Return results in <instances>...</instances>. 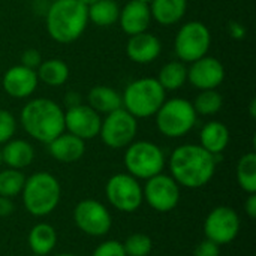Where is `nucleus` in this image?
Returning a JSON list of instances; mask_svg holds the SVG:
<instances>
[{
  "label": "nucleus",
  "instance_id": "1",
  "mask_svg": "<svg viewBox=\"0 0 256 256\" xmlns=\"http://www.w3.org/2000/svg\"><path fill=\"white\" fill-rule=\"evenodd\" d=\"M218 158L200 144L178 146L170 156V176L180 188L201 189L214 177Z\"/></svg>",
  "mask_w": 256,
  "mask_h": 256
},
{
  "label": "nucleus",
  "instance_id": "2",
  "mask_svg": "<svg viewBox=\"0 0 256 256\" xmlns=\"http://www.w3.org/2000/svg\"><path fill=\"white\" fill-rule=\"evenodd\" d=\"M20 123L30 138L48 144L64 132V110L52 99L34 98L22 106Z\"/></svg>",
  "mask_w": 256,
  "mask_h": 256
},
{
  "label": "nucleus",
  "instance_id": "3",
  "mask_svg": "<svg viewBox=\"0 0 256 256\" xmlns=\"http://www.w3.org/2000/svg\"><path fill=\"white\" fill-rule=\"evenodd\" d=\"M88 24L87 6L80 0H52L45 14V27L57 44H72Z\"/></svg>",
  "mask_w": 256,
  "mask_h": 256
},
{
  "label": "nucleus",
  "instance_id": "4",
  "mask_svg": "<svg viewBox=\"0 0 256 256\" xmlns=\"http://www.w3.org/2000/svg\"><path fill=\"white\" fill-rule=\"evenodd\" d=\"M62 196V186L58 180L46 171H38L26 177L24 188L21 190L22 206L34 218H44L51 214Z\"/></svg>",
  "mask_w": 256,
  "mask_h": 256
},
{
  "label": "nucleus",
  "instance_id": "5",
  "mask_svg": "<svg viewBox=\"0 0 256 256\" xmlns=\"http://www.w3.org/2000/svg\"><path fill=\"white\" fill-rule=\"evenodd\" d=\"M166 99V92L153 76L129 82L122 94L123 108L135 118L153 117Z\"/></svg>",
  "mask_w": 256,
  "mask_h": 256
},
{
  "label": "nucleus",
  "instance_id": "6",
  "mask_svg": "<svg viewBox=\"0 0 256 256\" xmlns=\"http://www.w3.org/2000/svg\"><path fill=\"white\" fill-rule=\"evenodd\" d=\"M198 114L192 102L183 98L165 99L154 114L158 130L166 138H182L188 135L196 124Z\"/></svg>",
  "mask_w": 256,
  "mask_h": 256
},
{
  "label": "nucleus",
  "instance_id": "7",
  "mask_svg": "<svg viewBox=\"0 0 256 256\" xmlns=\"http://www.w3.org/2000/svg\"><path fill=\"white\" fill-rule=\"evenodd\" d=\"M124 166L128 174L138 180H148L160 174L165 168V153L164 150L152 141H134L126 147Z\"/></svg>",
  "mask_w": 256,
  "mask_h": 256
},
{
  "label": "nucleus",
  "instance_id": "8",
  "mask_svg": "<svg viewBox=\"0 0 256 256\" xmlns=\"http://www.w3.org/2000/svg\"><path fill=\"white\" fill-rule=\"evenodd\" d=\"M212 45L210 28L202 21L184 22L174 39L176 56L183 63H192L208 54Z\"/></svg>",
  "mask_w": 256,
  "mask_h": 256
},
{
  "label": "nucleus",
  "instance_id": "9",
  "mask_svg": "<svg viewBox=\"0 0 256 256\" xmlns=\"http://www.w3.org/2000/svg\"><path fill=\"white\" fill-rule=\"evenodd\" d=\"M138 134V118L128 112L123 106L106 114L100 124V140L102 142L114 150L126 148L135 141Z\"/></svg>",
  "mask_w": 256,
  "mask_h": 256
},
{
  "label": "nucleus",
  "instance_id": "10",
  "mask_svg": "<svg viewBox=\"0 0 256 256\" xmlns=\"http://www.w3.org/2000/svg\"><path fill=\"white\" fill-rule=\"evenodd\" d=\"M105 196L108 202L122 213H135L144 202L140 180L128 172H118L108 178Z\"/></svg>",
  "mask_w": 256,
  "mask_h": 256
},
{
  "label": "nucleus",
  "instance_id": "11",
  "mask_svg": "<svg viewBox=\"0 0 256 256\" xmlns=\"http://www.w3.org/2000/svg\"><path fill=\"white\" fill-rule=\"evenodd\" d=\"M240 216L228 206L214 207L204 220V236L207 240L216 243L218 246L232 243L240 234Z\"/></svg>",
  "mask_w": 256,
  "mask_h": 256
},
{
  "label": "nucleus",
  "instance_id": "12",
  "mask_svg": "<svg viewBox=\"0 0 256 256\" xmlns=\"http://www.w3.org/2000/svg\"><path fill=\"white\" fill-rule=\"evenodd\" d=\"M74 222L76 228L90 237H104L112 228L110 210L96 200H82L74 208Z\"/></svg>",
  "mask_w": 256,
  "mask_h": 256
},
{
  "label": "nucleus",
  "instance_id": "13",
  "mask_svg": "<svg viewBox=\"0 0 256 256\" xmlns=\"http://www.w3.org/2000/svg\"><path fill=\"white\" fill-rule=\"evenodd\" d=\"M142 200L158 213H170L180 202V186L168 174H158L142 186Z\"/></svg>",
  "mask_w": 256,
  "mask_h": 256
},
{
  "label": "nucleus",
  "instance_id": "14",
  "mask_svg": "<svg viewBox=\"0 0 256 256\" xmlns=\"http://www.w3.org/2000/svg\"><path fill=\"white\" fill-rule=\"evenodd\" d=\"M102 117L92 106L80 104L64 111V130L87 141L99 136Z\"/></svg>",
  "mask_w": 256,
  "mask_h": 256
},
{
  "label": "nucleus",
  "instance_id": "15",
  "mask_svg": "<svg viewBox=\"0 0 256 256\" xmlns=\"http://www.w3.org/2000/svg\"><path fill=\"white\" fill-rule=\"evenodd\" d=\"M188 68V81L198 90H218L225 80V66L213 56H204Z\"/></svg>",
  "mask_w": 256,
  "mask_h": 256
},
{
  "label": "nucleus",
  "instance_id": "16",
  "mask_svg": "<svg viewBox=\"0 0 256 256\" xmlns=\"http://www.w3.org/2000/svg\"><path fill=\"white\" fill-rule=\"evenodd\" d=\"M2 84L8 96L14 99H27L36 92L39 80L34 69L26 68L20 63L3 74Z\"/></svg>",
  "mask_w": 256,
  "mask_h": 256
},
{
  "label": "nucleus",
  "instance_id": "17",
  "mask_svg": "<svg viewBox=\"0 0 256 256\" xmlns=\"http://www.w3.org/2000/svg\"><path fill=\"white\" fill-rule=\"evenodd\" d=\"M162 52V42L153 33L142 32L129 38L126 44L128 57L138 64L153 63Z\"/></svg>",
  "mask_w": 256,
  "mask_h": 256
},
{
  "label": "nucleus",
  "instance_id": "18",
  "mask_svg": "<svg viewBox=\"0 0 256 256\" xmlns=\"http://www.w3.org/2000/svg\"><path fill=\"white\" fill-rule=\"evenodd\" d=\"M117 22L120 24V28L129 36L147 32L152 22L150 6L140 0H129L123 8H120Z\"/></svg>",
  "mask_w": 256,
  "mask_h": 256
},
{
  "label": "nucleus",
  "instance_id": "19",
  "mask_svg": "<svg viewBox=\"0 0 256 256\" xmlns=\"http://www.w3.org/2000/svg\"><path fill=\"white\" fill-rule=\"evenodd\" d=\"M46 147L51 158L62 164H74L86 153V141L66 130L48 142Z\"/></svg>",
  "mask_w": 256,
  "mask_h": 256
},
{
  "label": "nucleus",
  "instance_id": "20",
  "mask_svg": "<svg viewBox=\"0 0 256 256\" xmlns=\"http://www.w3.org/2000/svg\"><path fill=\"white\" fill-rule=\"evenodd\" d=\"M0 154H2V164H4L8 168L22 171L24 168L32 165L34 159V148L26 140L12 138L3 144V147L0 148Z\"/></svg>",
  "mask_w": 256,
  "mask_h": 256
},
{
  "label": "nucleus",
  "instance_id": "21",
  "mask_svg": "<svg viewBox=\"0 0 256 256\" xmlns=\"http://www.w3.org/2000/svg\"><path fill=\"white\" fill-rule=\"evenodd\" d=\"M231 140L230 129L222 122H208L202 126L200 132V146L214 156H220Z\"/></svg>",
  "mask_w": 256,
  "mask_h": 256
},
{
  "label": "nucleus",
  "instance_id": "22",
  "mask_svg": "<svg viewBox=\"0 0 256 256\" xmlns=\"http://www.w3.org/2000/svg\"><path fill=\"white\" fill-rule=\"evenodd\" d=\"M186 10L188 0H153L150 3L152 20L165 27L180 22Z\"/></svg>",
  "mask_w": 256,
  "mask_h": 256
},
{
  "label": "nucleus",
  "instance_id": "23",
  "mask_svg": "<svg viewBox=\"0 0 256 256\" xmlns=\"http://www.w3.org/2000/svg\"><path fill=\"white\" fill-rule=\"evenodd\" d=\"M27 243L33 255L46 256L50 255L57 244V232L52 225L40 222L36 224L27 237Z\"/></svg>",
  "mask_w": 256,
  "mask_h": 256
},
{
  "label": "nucleus",
  "instance_id": "24",
  "mask_svg": "<svg viewBox=\"0 0 256 256\" xmlns=\"http://www.w3.org/2000/svg\"><path fill=\"white\" fill-rule=\"evenodd\" d=\"M87 105L92 106L100 116H106L123 106L122 94L108 86H96L87 94Z\"/></svg>",
  "mask_w": 256,
  "mask_h": 256
},
{
  "label": "nucleus",
  "instance_id": "25",
  "mask_svg": "<svg viewBox=\"0 0 256 256\" xmlns=\"http://www.w3.org/2000/svg\"><path fill=\"white\" fill-rule=\"evenodd\" d=\"M39 82L48 87H60L69 80V66L60 58L42 60L36 69Z\"/></svg>",
  "mask_w": 256,
  "mask_h": 256
},
{
  "label": "nucleus",
  "instance_id": "26",
  "mask_svg": "<svg viewBox=\"0 0 256 256\" xmlns=\"http://www.w3.org/2000/svg\"><path fill=\"white\" fill-rule=\"evenodd\" d=\"M156 80L165 92H176L188 81V66L180 60H171L160 68Z\"/></svg>",
  "mask_w": 256,
  "mask_h": 256
},
{
  "label": "nucleus",
  "instance_id": "27",
  "mask_svg": "<svg viewBox=\"0 0 256 256\" xmlns=\"http://www.w3.org/2000/svg\"><path fill=\"white\" fill-rule=\"evenodd\" d=\"M120 6L116 0H98L87 8L88 21L99 27H110L118 21Z\"/></svg>",
  "mask_w": 256,
  "mask_h": 256
},
{
  "label": "nucleus",
  "instance_id": "28",
  "mask_svg": "<svg viewBox=\"0 0 256 256\" xmlns=\"http://www.w3.org/2000/svg\"><path fill=\"white\" fill-rule=\"evenodd\" d=\"M237 183L243 192L256 194V153L249 152L243 154L237 164Z\"/></svg>",
  "mask_w": 256,
  "mask_h": 256
},
{
  "label": "nucleus",
  "instance_id": "29",
  "mask_svg": "<svg viewBox=\"0 0 256 256\" xmlns=\"http://www.w3.org/2000/svg\"><path fill=\"white\" fill-rule=\"evenodd\" d=\"M192 106L198 116H214L224 106V98L218 90H200Z\"/></svg>",
  "mask_w": 256,
  "mask_h": 256
},
{
  "label": "nucleus",
  "instance_id": "30",
  "mask_svg": "<svg viewBox=\"0 0 256 256\" xmlns=\"http://www.w3.org/2000/svg\"><path fill=\"white\" fill-rule=\"evenodd\" d=\"M26 183V176L21 170L14 168H0V196L4 198H15L21 195V190Z\"/></svg>",
  "mask_w": 256,
  "mask_h": 256
},
{
  "label": "nucleus",
  "instance_id": "31",
  "mask_svg": "<svg viewBox=\"0 0 256 256\" xmlns=\"http://www.w3.org/2000/svg\"><path fill=\"white\" fill-rule=\"evenodd\" d=\"M123 249L126 256H148L153 250V242L144 232H134L124 240Z\"/></svg>",
  "mask_w": 256,
  "mask_h": 256
},
{
  "label": "nucleus",
  "instance_id": "32",
  "mask_svg": "<svg viewBox=\"0 0 256 256\" xmlns=\"http://www.w3.org/2000/svg\"><path fill=\"white\" fill-rule=\"evenodd\" d=\"M15 132H16L15 116L8 110L0 108V146L8 142L9 140H12Z\"/></svg>",
  "mask_w": 256,
  "mask_h": 256
},
{
  "label": "nucleus",
  "instance_id": "33",
  "mask_svg": "<svg viewBox=\"0 0 256 256\" xmlns=\"http://www.w3.org/2000/svg\"><path fill=\"white\" fill-rule=\"evenodd\" d=\"M92 256H126L123 249V243L118 240H106L102 242L94 250Z\"/></svg>",
  "mask_w": 256,
  "mask_h": 256
},
{
  "label": "nucleus",
  "instance_id": "34",
  "mask_svg": "<svg viewBox=\"0 0 256 256\" xmlns=\"http://www.w3.org/2000/svg\"><path fill=\"white\" fill-rule=\"evenodd\" d=\"M42 62V56L36 48H28L21 54V64L30 69H38V66Z\"/></svg>",
  "mask_w": 256,
  "mask_h": 256
},
{
  "label": "nucleus",
  "instance_id": "35",
  "mask_svg": "<svg viewBox=\"0 0 256 256\" xmlns=\"http://www.w3.org/2000/svg\"><path fill=\"white\" fill-rule=\"evenodd\" d=\"M194 256H220V246L204 238L194 250Z\"/></svg>",
  "mask_w": 256,
  "mask_h": 256
},
{
  "label": "nucleus",
  "instance_id": "36",
  "mask_svg": "<svg viewBox=\"0 0 256 256\" xmlns=\"http://www.w3.org/2000/svg\"><path fill=\"white\" fill-rule=\"evenodd\" d=\"M15 206L10 198L0 196V218H8L14 213Z\"/></svg>",
  "mask_w": 256,
  "mask_h": 256
},
{
  "label": "nucleus",
  "instance_id": "37",
  "mask_svg": "<svg viewBox=\"0 0 256 256\" xmlns=\"http://www.w3.org/2000/svg\"><path fill=\"white\" fill-rule=\"evenodd\" d=\"M244 212L249 216V219H256V194H249L244 202Z\"/></svg>",
  "mask_w": 256,
  "mask_h": 256
},
{
  "label": "nucleus",
  "instance_id": "38",
  "mask_svg": "<svg viewBox=\"0 0 256 256\" xmlns=\"http://www.w3.org/2000/svg\"><path fill=\"white\" fill-rule=\"evenodd\" d=\"M230 32H231V36L236 38V39H242L246 34L244 27L242 24H238V22H231L230 24Z\"/></svg>",
  "mask_w": 256,
  "mask_h": 256
},
{
  "label": "nucleus",
  "instance_id": "39",
  "mask_svg": "<svg viewBox=\"0 0 256 256\" xmlns=\"http://www.w3.org/2000/svg\"><path fill=\"white\" fill-rule=\"evenodd\" d=\"M64 104H66V108H70V106H75V105H80L81 104V98L76 92H69L64 98Z\"/></svg>",
  "mask_w": 256,
  "mask_h": 256
},
{
  "label": "nucleus",
  "instance_id": "40",
  "mask_svg": "<svg viewBox=\"0 0 256 256\" xmlns=\"http://www.w3.org/2000/svg\"><path fill=\"white\" fill-rule=\"evenodd\" d=\"M255 106H256V100H255V99H254V100L250 102V108H249V110H250V116H252V118H255V117H256Z\"/></svg>",
  "mask_w": 256,
  "mask_h": 256
},
{
  "label": "nucleus",
  "instance_id": "41",
  "mask_svg": "<svg viewBox=\"0 0 256 256\" xmlns=\"http://www.w3.org/2000/svg\"><path fill=\"white\" fill-rule=\"evenodd\" d=\"M80 2H81L82 4H86V6L88 8L90 4H93V3H94V2H98V0H80Z\"/></svg>",
  "mask_w": 256,
  "mask_h": 256
},
{
  "label": "nucleus",
  "instance_id": "42",
  "mask_svg": "<svg viewBox=\"0 0 256 256\" xmlns=\"http://www.w3.org/2000/svg\"><path fill=\"white\" fill-rule=\"evenodd\" d=\"M56 256H78V255H74V254H58V255Z\"/></svg>",
  "mask_w": 256,
  "mask_h": 256
},
{
  "label": "nucleus",
  "instance_id": "43",
  "mask_svg": "<svg viewBox=\"0 0 256 256\" xmlns=\"http://www.w3.org/2000/svg\"><path fill=\"white\" fill-rule=\"evenodd\" d=\"M140 2H142V3H146V4H148V6H150V3H152L153 0H140Z\"/></svg>",
  "mask_w": 256,
  "mask_h": 256
},
{
  "label": "nucleus",
  "instance_id": "44",
  "mask_svg": "<svg viewBox=\"0 0 256 256\" xmlns=\"http://www.w3.org/2000/svg\"><path fill=\"white\" fill-rule=\"evenodd\" d=\"M2 165H3V164H2V154H0V168H2Z\"/></svg>",
  "mask_w": 256,
  "mask_h": 256
},
{
  "label": "nucleus",
  "instance_id": "45",
  "mask_svg": "<svg viewBox=\"0 0 256 256\" xmlns=\"http://www.w3.org/2000/svg\"><path fill=\"white\" fill-rule=\"evenodd\" d=\"M30 256H36V255H30Z\"/></svg>",
  "mask_w": 256,
  "mask_h": 256
}]
</instances>
